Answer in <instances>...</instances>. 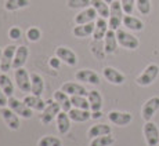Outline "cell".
Returning a JSON list of instances; mask_svg holds the SVG:
<instances>
[{
  "mask_svg": "<svg viewBox=\"0 0 159 146\" xmlns=\"http://www.w3.org/2000/svg\"><path fill=\"white\" fill-rule=\"evenodd\" d=\"M0 114H2V117H3V120H4L6 126H7L10 130H13V131H18V130H20V127H21L20 116L15 113L13 109H10L8 106L2 108Z\"/></svg>",
  "mask_w": 159,
  "mask_h": 146,
  "instance_id": "8",
  "label": "cell"
},
{
  "mask_svg": "<svg viewBox=\"0 0 159 146\" xmlns=\"http://www.w3.org/2000/svg\"><path fill=\"white\" fill-rule=\"evenodd\" d=\"M24 102L26 103V105L29 106L32 110H36V112H43L44 108H46V103L43 99H42V97H38V95H33V94H30V95H26L25 98L22 99Z\"/></svg>",
  "mask_w": 159,
  "mask_h": 146,
  "instance_id": "24",
  "label": "cell"
},
{
  "mask_svg": "<svg viewBox=\"0 0 159 146\" xmlns=\"http://www.w3.org/2000/svg\"><path fill=\"white\" fill-rule=\"evenodd\" d=\"M108 134H112V128L111 126L108 124H104V123H100V124H94L89 128L87 131V135L89 138H97V136H102V135H108Z\"/></svg>",
  "mask_w": 159,
  "mask_h": 146,
  "instance_id": "22",
  "label": "cell"
},
{
  "mask_svg": "<svg viewBox=\"0 0 159 146\" xmlns=\"http://www.w3.org/2000/svg\"><path fill=\"white\" fill-rule=\"evenodd\" d=\"M66 4L69 8H73V10H83L86 7H90L91 0H68Z\"/></svg>",
  "mask_w": 159,
  "mask_h": 146,
  "instance_id": "35",
  "label": "cell"
},
{
  "mask_svg": "<svg viewBox=\"0 0 159 146\" xmlns=\"http://www.w3.org/2000/svg\"><path fill=\"white\" fill-rule=\"evenodd\" d=\"M75 79L78 81H82V83H87V84H100L101 83V79L97 75V72L91 71V69H80L75 73Z\"/></svg>",
  "mask_w": 159,
  "mask_h": 146,
  "instance_id": "13",
  "label": "cell"
},
{
  "mask_svg": "<svg viewBox=\"0 0 159 146\" xmlns=\"http://www.w3.org/2000/svg\"><path fill=\"white\" fill-rule=\"evenodd\" d=\"M2 54H3V50L0 48V62H2Z\"/></svg>",
  "mask_w": 159,
  "mask_h": 146,
  "instance_id": "44",
  "label": "cell"
},
{
  "mask_svg": "<svg viewBox=\"0 0 159 146\" xmlns=\"http://www.w3.org/2000/svg\"><path fill=\"white\" fill-rule=\"evenodd\" d=\"M56 121H57V130H58V132L60 134H66L71 130V118H69V114H68V112H64V110H61L60 113H58V116L56 118Z\"/></svg>",
  "mask_w": 159,
  "mask_h": 146,
  "instance_id": "21",
  "label": "cell"
},
{
  "mask_svg": "<svg viewBox=\"0 0 159 146\" xmlns=\"http://www.w3.org/2000/svg\"><path fill=\"white\" fill-rule=\"evenodd\" d=\"M69 118L75 123H84V121L90 120L91 118V112L86 110V109H78V108H72L68 112Z\"/></svg>",
  "mask_w": 159,
  "mask_h": 146,
  "instance_id": "25",
  "label": "cell"
},
{
  "mask_svg": "<svg viewBox=\"0 0 159 146\" xmlns=\"http://www.w3.org/2000/svg\"><path fill=\"white\" fill-rule=\"evenodd\" d=\"M54 101L58 102L64 112H69L72 109V102H71V95L64 92L62 90H57L54 92Z\"/></svg>",
  "mask_w": 159,
  "mask_h": 146,
  "instance_id": "23",
  "label": "cell"
},
{
  "mask_svg": "<svg viewBox=\"0 0 159 146\" xmlns=\"http://www.w3.org/2000/svg\"><path fill=\"white\" fill-rule=\"evenodd\" d=\"M15 51H17V45H14V44H8L7 47L3 50L2 62H0V71L3 73H6V72L10 71V69H13Z\"/></svg>",
  "mask_w": 159,
  "mask_h": 146,
  "instance_id": "9",
  "label": "cell"
},
{
  "mask_svg": "<svg viewBox=\"0 0 159 146\" xmlns=\"http://www.w3.org/2000/svg\"><path fill=\"white\" fill-rule=\"evenodd\" d=\"M44 91V80L38 73H30V92L33 95L42 97Z\"/></svg>",
  "mask_w": 159,
  "mask_h": 146,
  "instance_id": "20",
  "label": "cell"
},
{
  "mask_svg": "<svg viewBox=\"0 0 159 146\" xmlns=\"http://www.w3.org/2000/svg\"><path fill=\"white\" fill-rule=\"evenodd\" d=\"M123 25L127 29L134 30V32H141L144 29V22L140 18L133 17V15H127V14H125L123 17Z\"/></svg>",
  "mask_w": 159,
  "mask_h": 146,
  "instance_id": "28",
  "label": "cell"
},
{
  "mask_svg": "<svg viewBox=\"0 0 159 146\" xmlns=\"http://www.w3.org/2000/svg\"><path fill=\"white\" fill-rule=\"evenodd\" d=\"M104 2H105V3H108V4H111V3L114 2V0H104Z\"/></svg>",
  "mask_w": 159,
  "mask_h": 146,
  "instance_id": "43",
  "label": "cell"
},
{
  "mask_svg": "<svg viewBox=\"0 0 159 146\" xmlns=\"http://www.w3.org/2000/svg\"><path fill=\"white\" fill-rule=\"evenodd\" d=\"M61 62H62V61L58 58V57H53V58H50V61H48L50 66H51V68H54V69H58V68H60Z\"/></svg>",
  "mask_w": 159,
  "mask_h": 146,
  "instance_id": "41",
  "label": "cell"
},
{
  "mask_svg": "<svg viewBox=\"0 0 159 146\" xmlns=\"http://www.w3.org/2000/svg\"><path fill=\"white\" fill-rule=\"evenodd\" d=\"M56 57H58L68 66H75L78 63V55L73 53L71 48L64 47V45H60V47L56 48Z\"/></svg>",
  "mask_w": 159,
  "mask_h": 146,
  "instance_id": "14",
  "label": "cell"
},
{
  "mask_svg": "<svg viewBox=\"0 0 159 146\" xmlns=\"http://www.w3.org/2000/svg\"><path fill=\"white\" fill-rule=\"evenodd\" d=\"M118 37H116V30L109 29L104 37V51L105 54H115L118 50Z\"/></svg>",
  "mask_w": 159,
  "mask_h": 146,
  "instance_id": "17",
  "label": "cell"
},
{
  "mask_svg": "<svg viewBox=\"0 0 159 146\" xmlns=\"http://www.w3.org/2000/svg\"><path fill=\"white\" fill-rule=\"evenodd\" d=\"M61 145H62L61 139L53 135H46L38 142V146H61Z\"/></svg>",
  "mask_w": 159,
  "mask_h": 146,
  "instance_id": "34",
  "label": "cell"
},
{
  "mask_svg": "<svg viewBox=\"0 0 159 146\" xmlns=\"http://www.w3.org/2000/svg\"><path fill=\"white\" fill-rule=\"evenodd\" d=\"M101 117H102L101 110H98V112H91V118H93V120H97V118H101Z\"/></svg>",
  "mask_w": 159,
  "mask_h": 146,
  "instance_id": "42",
  "label": "cell"
},
{
  "mask_svg": "<svg viewBox=\"0 0 159 146\" xmlns=\"http://www.w3.org/2000/svg\"><path fill=\"white\" fill-rule=\"evenodd\" d=\"M159 76V65L157 63H149L148 66L137 76L136 83L141 87H148L154 83Z\"/></svg>",
  "mask_w": 159,
  "mask_h": 146,
  "instance_id": "2",
  "label": "cell"
},
{
  "mask_svg": "<svg viewBox=\"0 0 159 146\" xmlns=\"http://www.w3.org/2000/svg\"><path fill=\"white\" fill-rule=\"evenodd\" d=\"M94 28H96V21L94 22H89V24H83V25H78L75 26L72 30V33L76 37H89V36H93L94 33Z\"/></svg>",
  "mask_w": 159,
  "mask_h": 146,
  "instance_id": "26",
  "label": "cell"
},
{
  "mask_svg": "<svg viewBox=\"0 0 159 146\" xmlns=\"http://www.w3.org/2000/svg\"><path fill=\"white\" fill-rule=\"evenodd\" d=\"M6 106H8V97L0 88V108H6Z\"/></svg>",
  "mask_w": 159,
  "mask_h": 146,
  "instance_id": "40",
  "label": "cell"
},
{
  "mask_svg": "<svg viewBox=\"0 0 159 146\" xmlns=\"http://www.w3.org/2000/svg\"><path fill=\"white\" fill-rule=\"evenodd\" d=\"M8 36H10V39H13V40H17V39L21 37V29L18 28V26H13V28L8 30Z\"/></svg>",
  "mask_w": 159,
  "mask_h": 146,
  "instance_id": "39",
  "label": "cell"
},
{
  "mask_svg": "<svg viewBox=\"0 0 159 146\" xmlns=\"http://www.w3.org/2000/svg\"><path fill=\"white\" fill-rule=\"evenodd\" d=\"M97 11L93 7H86L83 10H80L75 17V24L76 25H83V24H89V22H94L97 19Z\"/></svg>",
  "mask_w": 159,
  "mask_h": 146,
  "instance_id": "15",
  "label": "cell"
},
{
  "mask_svg": "<svg viewBox=\"0 0 159 146\" xmlns=\"http://www.w3.org/2000/svg\"><path fill=\"white\" fill-rule=\"evenodd\" d=\"M0 88L4 91V94L8 97V98H10V97H13V94H14V84H13V81H11L10 76H7L6 73H2V75H0Z\"/></svg>",
  "mask_w": 159,
  "mask_h": 146,
  "instance_id": "29",
  "label": "cell"
},
{
  "mask_svg": "<svg viewBox=\"0 0 159 146\" xmlns=\"http://www.w3.org/2000/svg\"><path fill=\"white\" fill-rule=\"evenodd\" d=\"M30 4L29 0H6L4 2V8L7 11H15V10H21L25 8Z\"/></svg>",
  "mask_w": 159,
  "mask_h": 146,
  "instance_id": "31",
  "label": "cell"
},
{
  "mask_svg": "<svg viewBox=\"0 0 159 146\" xmlns=\"http://www.w3.org/2000/svg\"><path fill=\"white\" fill-rule=\"evenodd\" d=\"M61 90H62L64 92H66L68 95H84V97H87V94H89L86 87L80 83H76V81H66V83L62 84Z\"/></svg>",
  "mask_w": 159,
  "mask_h": 146,
  "instance_id": "16",
  "label": "cell"
},
{
  "mask_svg": "<svg viewBox=\"0 0 159 146\" xmlns=\"http://www.w3.org/2000/svg\"><path fill=\"white\" fill-rule=\"evenodd\" d=\"M122 8H123V13L127 15L133 14V10L136 7V0H120Z\"/></svg>",
  "mask_w": 159,
  "mask_h": 146,
  "instance_id": "37",
  "label": "cell"
},
{
  "mask_svg": "<svg viewBox=\"0 0 159 146\" xmlns=\"http://www.w3.org/2000/svg\"><path fill=\"white\" fill-rule=\"evenodd\" d=\"M8 108L13 109L15 113L22 118H32V116H33L32 109H30L24 101H20V99L14 98V97H10V98H8Z\"/></svg>",
  "mask_w": 159,
  "mask_h": 146,
  "instance_id": "4",
  "label": "cell"
},
{
  "mask_svg": "<svg viewBox=\"0 0 159 146\" xmlns=\"http://www.w3.org/2000/svg\"><path fill=\"white\" fill-rule=\"evenodd\" d=\"M108 118L112 124L119 127H126L133 121V114L129 112H119V110H111L108 113Z\"/></svg>",
  "mask_w": 159,
  "mask_h": 146,
  "instance_id": "11",
  "label": "cell"
},
{
  "mask_svg": "<svg viewBox=\"0 0 159 146\" xmlns=\"http://www.w3.org/2000/svg\"><path fill=\"white\" fill-rule=\"evenodd\" d=\"M143 134H144L145 142L148 146H158L159 145V128L152 121H145L143 127Z\"/></svg>",
  "mask_w": 159,
  "mask_h": 146,
  "instance_id": "5",
  "label": "cell"
},
{
  "mask_svg": "<svg viewBox=\"0 0 159 146\" xmlns=\"http://www.w3.org/2000/svg\"><path fill=\"white\" fill-rule=\"evenodd\" d=\"M14 80L22 92H30V75L25 68L14 69Z\"/></svg>",
  "mask_w": 159,
  "mask_h": 146,
  "instance_id": "7",
  "label": "cell"
},
{
  "mask_svg": "<svg viewBox=\"0 0 159 146\" xmlns=\"http://www.w3.org/2000/svg\"><path fill=\"white\" fill-rule=\"evenodd\" d=\"M116 37H118V43L119 45H122L126 50H137L140 45V40L136 37L134 35L126 32L123 29H118L116 30Z\"/></svg>",
  "mask_w": 159,
  "mask_h": 146,
  "instance_id": "3",
  "label": "cell"
},
{
  "mask_svg": "<svg viewBox=\"0 0 159 146\" xmlns=\"http://www.w3.org/2000/svg\"><path fill=\"white\" fill-rule=\"evenodd\" d=\"M61 110H62V109H61V106L58 105V102H56V101H47L44 110L42 112L40 121L44 124V126H48V124H50L54 118H57L58 113H60Z\"/></svg>",
  "mask_w": 159,
  "mask_h": 146,
  "instance_id": "6",
  "label": "cell"
},
{
  "mask_svg": "<svg viewBox=\"0 0 159 146\" xmlns=\"http://www.w3.org/2000/svg\"><path fill=\"white\" fill-rule=\"evenodd\" d=\"M91 7L97 11V14L102 18L109 17V4L104 0H91Z\"/></svg>",
  "mask_w": 159,
  "mask_h": 146,
  "instance_id": "30",
  "label": "cell"
},
{
  "mask_svg": "<svg viewBox=\"0 0 159 146\" xmlns=\"http://www.w3.org/2000/svg\"><path fill=\"white\" fill-rule=\"evenodd\" d=\"M123 8H122V4L119 2H114L109 4V17H108V25L109 29L112 30H118L119 26L123 24Z\"/></svg>",
  "mask_w": 159,
  "mask_h": 146,
  "instance_id": "1",
  "label": "cell"
},
{
  "mask_svg": "<svg viewBox=\"0 0 159 146\" xmlns=\"http://www.w3.org/2000/svg\"><path fill=\"white\" fill-rule=\"evenodd\" d=\"M87 99H89V103H90L91 112H98L102 109V97L100 94V91H97V90L89 91Z\"/></svg>",
  "mask_w": 159,
  "mask_h": 146,
  "instance_id": "27",
  "label": "cell"
},
{
  "mask_svg": "<svg viewBox=\"0 0 159 146\" xmlns=\"http://www.w3.org/2000/svg\"><path fill=\"white\" fill-rule=\"evenodd\" d=\"M159 110V97H152L141 108V117L144 121H151L155 113Z\"/></svg>",
  "mask_w": 159,
  "mask_h": 146,
  "instance_id": "10",
  "label": "cell"
},
{
  "mask_svg": "<svg viewBox=\"0 0 159 146\" xmlns=\"http://www.w3.org/2000/svg\"><path fill=\"white\" fill-rule=\"evenodd\" d=\"M102 76L107 81H109L114 86H122L126 81V77L122 72H119L118 69L112 68V66H107L102 69Z\"/></svg>",
  "mask_w": 159,
  "mask_h": 146,
  "instance_id": "12",
  "label": "cell"
},
{
  "mask_svg": "<svg viewBox=\"0 0 159 146\" xmlns=\"http://www.w3.org/2000/svg\"><path fill=\"white\" fill-rule=\"evenodd\" d=\"M71 102H72V108L90 110V103H89L87 97L84 95H71Z\"/></svg>",
  "mask_w": 159,
  "mask_h": 146,
  "instance_id": "33",
  "label": "cell"
},
{
  "mask_svg": "<svg viewBox=\"0 0 159 146\" xmlns=\"http://www.w3.org/2000/svg\"><path fill=\"white\" fill-rule=\"evenodd\" d=\"M109 30V25L107 22V18L98 17L96 19V28H94V33H93V39L94 40H101L105 37L107 32Z\"/></svg>",
  "mask_w": 159,
  "mask_h": 146,
  "instance_id": "19",
  "label": "cell"
},
{
  "mask_svg": "<svg viewBox=\"0 0 159 146\" xmlns=\"http://www.w3.org/2000/svg\"><path fill=\"white\" fill-rule=\"evenodd\" d=\"M114 144H115V136L112 134H108V135L93 138L90 142V146H111Z\"/></svg>",
  "mask_w": 159,
  "mask_h": 146,
  "instance_id": "32",
  "label": "cell"
},
{
  "mask_svg": "<svg viewBox=\"0 0 159 146\" xmlns=\"http://www.w3.org/2000/svg\"><path fill=\"white\" fill-rule=\"evenodd\" d=\"M28 57H29V48L26 47V45H20V47H17V51H15V55H14L13 69L24 68Z\"/></svg>",
  "mask_w": 159,
  "mask_h": 146,
  "instance_id": "18",
  "label": "cell"
},
{
  "mask_svg": "<svg viewBox=\"0 0 159 146\" xmlns=\"http://www.w3.org/2000/svg\"><path fill=\"white\" fill-rule=\"evenodd\" d=\"M136 7L141 15H149V13H151V0H136Z\"/></svg>",
  "mask_w": 159,
  "mask_h": 146,
  "instance_id": "36",
  "label": "cell"
},
{
  "mask_svg": "<svg viewBox=\"0 0 159 146\" xmlns=\"http://www.w3.org/2000/svg\"><path fill=\"white\" fill-rule=\"evenodd\" d=\"M26 37L29 41H38L42 37V32L39 28H30L26 30Z\"/></svg>",
  "mask_w": 159,
  "mask_h": 146,
  "instance_id": "38",
  "label": "cell"
}]
</instances>
